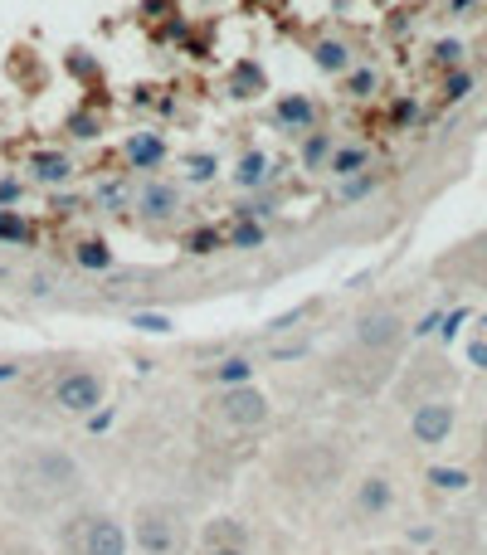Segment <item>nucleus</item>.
I'll use <instances>...</instances> for the list:
<instances>
[{
	"mask_svg": "<svg viewBox=\"0 0 487 555\" xmlns=\"http://www.w3.org/2000/svg\"><path fill=\"white\" fill-rule=\"evenodd\" d=\"M380 88V74H375V68H351V74H347V93H351V98H371V93Z\"/></svg>",
	"mask_w": 487,
	"mask_h": 555,
	"instance_id": "nucleus-23",
	"label": "nucleus"
},
{
	"mask_svg": "<svg viewBox=\"0 0 487 555\" xmlns=\"http://www.w3.org/2000/svg\"><path fill=\"white\" fill-rule=\"evenodd\" d=\"M390 506H395V482L385 473H371V478L356 482V512H361L365 522H380Z\"/></svg>",
	"mask_w": 487,
	"mask_h": 555,
	"instance_id": "nucleus-9",
	"label": "nucleus"
},
{
	"mask_svg": "<svg viewBox=\"0 0 487 555\" xmlns=\"http://www.w3.org/2000/svg\"><path fill=\"white\" fill-rule=\"evenodd\" d=\"M215 414H220V424H224V429H234V433H254V429H264L268 419H273V400H268L264 390H258L254 380H248V385H234V390H220Z\"/></svg>",
	"mask_w": 487,
	"mask_h": 555,
	"instance_id": "nucleus-6",
	"label": "nucleus"
},
{
	"mask_svg": "<svg viewBox=\"0 0 487 555\" xmlns=\"http://www.w3.org/2000/svg\"><path fill=\"white\" fill-rule=\"evenodd\" d=\"M185 180H215V156H190V166H185Z\"/></svg>",
	"mask_w": 487,
	"mask_h": 555,
	"instance_id": "nucleus-29",
	"label": "nucleus"
},
{
	"mask_svg": "<svg viewBox=\"0 0 487 555\" xmlns=\"http://www.w3.org/2000/svg\"><path fill=\"white\" fill-rule=\"evenodd\" d=\"M137 210L147 214V220H171V214L181 210V186H171V180H147L137 196Z\"/></svg>",
	"mask_w": 487,
	"mask_h": 555,
	"instance_id": "nucleus-11",
	"label": "nucleus"
},
{
	"mask_svg": "<svg viewBox=\"0 0 487 555\" xmlns=\"http://www.w3.org/2000/svg\"><path fill=\"white\" fill-rule=\"evenodd\" d=\"M54 550L59 555H132L127 522L108 506H74L54 526Z\"/></svg>",
	"mask_w": 487,
	"mask_h": 555,
	"instance_id": "nucleus-2",
	"label": "nucleus"
},
{
	"mask_svg": "<svg viewBox=\"0 0 487 555\" xmlns=\"http://www.w3.org/2000/svg\"><path fill=\"white\" fill-rule=\"evenodd\" d=\"M215 244H220V234H215V229H195V234L185 239V249H190V253H210Z\"/></svg>",
	"mask_w": 487,
	"mask_h": 555,
	"instance_id": "nucleus-30",
	"label": "nucleus"
},
{
	"mask_svg": "<svg viewBox=\"0 0 487 555\" xmlns=\"http://www.w3.org/2000/svg\"><path fill=\"white\" fill-rule=\"evenodd\" d=\"M103 400H108V380L93 366H68L50 385V405L59 414H74V419H93L103 409Z\"/></svg>",
	"mask_w": 487,
	"mask_h": 555,
	"instance_id": "nucleus-4",
	"label": "nucleus"
},
{
	"mask_svg": "<svg viewBox=\"0 0 487 555\" xmlns=\"http://www.w3.org/2000/svg\"><path fill=\"white\" fill-rule=\"evenodd\" d=\"M405 332L410 327H405V317H400L395 307H371V312L356 317L351 346H356V351H365V356H390V351H400Z\"/></svg>",
	"mask_w": 487,
	"mask_h": 555,
	"instance_id": "nucleus-7",
	"label": "nucleus"
},
{
	"mask_svg": "<svg viewBox=\"0 0 487 555\" xmlns=\"http://www.w3.org/2000/svg\"><path fill=\"white\" fill-rule=\"evenodd\" d=\"M74 263H78V268H88V273H108L113 268V249L103 244V239H78V244H74Z\"/></svg>",
	"mask_w": 487,
	"mask_h": 555,
	"instance_id": "nucleus-19",
	"label": "nucleus"
},
{
	"mask_svg": "<svg viewBox=\"0 0 487 555\" xmlns=\"http://www.w3.org/2000/svg\"><path fill=\"white\" fill-rule=\"evenodd\" d=\"M273 180V161H268V151H258V147H248L239 161H234V186L239 190H264Z\"/></svg>",
	"mask_w": 487,
	"mask_h": 555,
	"instance_id": "nucleus-12",
	"label": "nucleus"
},
{
	"mask_svg": "<svg viewBox=\"0 0 487 555\" xmlns=\"http://www.w3.org/2000/svg\"><path fill=\"white\" fill-rule=\"evenodd\" d=\"M468 360H473V366H482V370H487V341H473V346H468Z\"/></svg>",
	"mask_w": 487,
	"mask_h": 555,
	"instance_id": "nucleus-33",
	"label": "nucleus"
},
{
	"mask_svg": "<svg viewBox=\"0 0 487 555\" xmlns=\"http://www.w3.org/2000/svg\"><path fill=\"white\" fill-rule=\"evenodd\" d=\"M414 113H419V107H414V98H400L390 117H395V123H414Z\"/></svg>",
	"mask_w": 487,
	"mask_h": 555,
	"instance_id": "nucleus-31",
	"label": "nucleus"
},
{
	"mask_svg": "<svg viewBox=\"0 0 487 555\" xmlns=\"http://www.w3.org/2000/svg\"><path fill=\"white\" fill-rule=\"evenodd\" d=\"M0 244H15V249L34 244V229L20 210H0Z\"/></svg>",
	"mask_w": 487,
	"mask_h": 555,
	"instance_id": "nucleus-21",
	"label": "nucleus"
},
{
	"mask_svg": "<svg viewBox=\"0 0 487 555\" xmlns=\"http://www.w3.org/2000/svg\"><path fill=\"white\" fill-rule=\"evenodd\" d=\"M137 555H185L190 546V522L176 502H141L127 522Z\"/></svg>",
	"mask_w": 487,
	"mask_h": 555,
	"instance_id": "nucleus-3",
	"label": "nucleus"
},
{
	"mask_svg": "<svg viewBox=\"0 0 487 555\" xmlns=\"http://www.w3.org/2000/svg\"><path fill=\"white\" fill-rule=\"evenodd\" d=\"M83 492V463L64 443H34L15 458V473H10V502L15 512H50L64 506Z\"/></svg>",
	"mask_w": 487,
	"mask_h": 555,
	"instance_id": "nucleus-1",
	"label": "nucleus"
},
{
	"mask_svg": "<svg viewBox=\"0 0 487 555\" xmlns=\"http://www.w3.org/2000/svg\"><path fill=\"white\" fill-rule=\"evenodd\" d=\"M375 186H380V176H375V171H361V176L341 180V200H365Z\"/></svg>",
	"mask_w": 487,
	"mask_h": 555,
	"instance_id": "nucleus-26",
	"label": "nucleus"
},
{
	"mask_svg": "<svg viewBox=\"0 0 487 555\" xmlns=\"http://www.w3.org/2000/svg\"><path fill=\"white\" fill-rule=\"evenodd\" d=\"M200 555H248V546H200Z\"/></svg>",
	"mask_w": 487,
	"mask_h": 555,
	"instance_id": "nucleus-32",
	"label": "nucleus"
},
{
	"mask_svg": "<svg viewBox=\"0 0 487 555\" xmlns=\"http://www.w3.org/2000/svg\"><path fill=\"white\" fill-rule=\"evenodd\" d=\"M371 555H414V550H371Z\"/></svg>",
	"mask_w": 487,
	"mask_h": 555,
	"instance_id": "nucleus-35",
	"label": "nucleus"
},
{
	"mask_svg": "<svg viewBox=\"0 0 487 555\" xmlns=\"http://www.w3.org/2000/svg\"><path fill=\"white\" fill-rule=\"evenodd\" d=\"M454 424H458V409H454V400H444V395H429V400H419L410 409V439L419 443V449L448 443Z\"/></svg>",
	"mask_w": 487,
	"mask_h": 555,
	"instance_id": "nucleus-8",
	"label": "nucleus"
},
{
	"mask_svg": "<svg viewBox=\"0 0 487 555\" xmlns=\"http://www.w3.org/2000/svg\"><path fill=\"white\" fill-rule=\"evenodd\" d=\"M478 249H482V253H487V229H482V239H478Z\"/></svg>",
	"mask_w": 487,
	"mask_h": 555,
	"instance_id": "nucleus-36",
	"label": "nucleus"
},
{
	"mask_svg": "<svg viewBox=\"0 0 487 555\" xmlns=\"http://www.w3.org/2000/svg\"><path fill=\"white\" fill-rule=\"evenodd\" d=\"M337 151V141H331V132H322V127H312L302 137V166L307 171H317V166H327V156Z\"/></svg>",
	"mask_w": 487,
	"mask_h": 555,
	"instance_id": "nucleus-20",
	"label": "nucleus"
},
{
	"mask_svg": "<svg viewBox=\"0 0 487 555\" xmlns=\"http://www.w3.org/2000/svg\"><path fill=\"white\" fill-rule=\"evenodd\" d=\"M273 117H278L283 127H293V132H312L317 127V103L307 98V93H288V98H278Z\"/></svg>",
	"mask_w": 487,
	"mask_h": 555,
	"instance_id": "nucleus-13",
	"label": "nucleus"
},
{
	"mask_svg": "<svg viewBox=\"0 0 487 555\" xmlns=\"http://www.w3.org/2000/svg\"><path fill=\"white\" fill-rule=\"evenodd\" d=\"M200 546H248V526L239 516H210Z\"/></svg>",
	"mask_w": 487,
	"mask_h": 555,
	"instance_id": "nucleus-17",
	"label": "nucleus"
},
{
	"mask_svg": "<svg viewBox=\"0 0 487 555\" xmlns=\"http://www.w3.org/2000/svg\"><path fill=\"white\" fill-rule=\"evenodd\" d=\"M327 171L337 180H351V176L371 171V147H361V141H341V147L327 156Z\"/></svg>",
	"mask_w": 487,
	"mask_h": 555,
	"instance_id": "nucleus-14",
	"label": "nucleus"
},
{
	"mask_svg": "<svg viewBox=\"0 0 487 555\" xmlns=\"http://www.w3.org/2000/svg\"><path fill=\"white\" fill-rule=\"evenodd\" d=\"M482 439H487V419H482Z\"/></svg>",
	"mask_w": 487,
	"mask_h": 555,
	"instance_id": "nucleus-37",
	"label": "nucleus"
},
{
	"mask_svg": "<svg viewBox=\"0 0 487 555\" xmlns=\"http://www.w3.org/2000/svg\"><path fill=\"white\" fill-rule=\"evenodd\" d=\"M341 453L327 449V443H298L288 458H283V478L288 487H302V492H327L331 482L341 478Z\"/></svg>",
	"mask_w": 487,
	"mask_h": 555,
	"instance_id": "nucleus-5",
	"label": "nucleus"
},
{
	"mask_svg": "<svg viewBox=\"0 0 487 555\" xmlns=\"http://www.w3.org/2000/svg\"><path fill=\"white\" fill-rule=\"evenodd\" d=\"M468 482L473 478L463 468H429V487H438V492H463Z\"/></svg>",
	"mask_w": 487,
	"mask_h": 555,
	"instance_id": "nucleus-24",
	"label": "nucleus"
},
{
	"mask_svg": "<svg viewBox=\"0 0 487 555\" xmlns=\"http://www.w3.org/2000/svg\"><path fill=\"white\" fill-rule=\"evenodd\" d=\"M434 64L463 68V44H458V40H438V44H434Z\"/></svg>",
	"mask_w": 487,
	"mask_h": 555,
	"instance_id": "nucleus-28",
	"label": "nucleus"
},
{
	"mask_svg": "<svg viewBox=\"0 0 487 555\" xmlns=\"http://www.w3.org/2000/svg\"><path fill=\"white\" fill-rule=\"evenodd\" d=\"M122 161L132 166V171H161L166 137H161V132H132V137L122 141Z\"/></svg>",
	"mask_w": 487,
	"mask_h": 555,
	"instance_id": "nucleus-10",
	"label": "nucleus"
},
{
	"mask_svg": "<svg viewBox=\"0 0 487 555\" xmlns=\"http://www.w3.org/2000/svg\"><path fill=\"white\" fill-rule=\"evenodd\" d=\"M210 380H215L220 390H234V385H248V380H254V360H248V356H224L220 366H210Z\"/></svg>",
	"mask_w": 487,
	"mask_h": 555,
	"instance_id": "nucleus-18",
	"label": "nucleus"
},
{
	"mask_svg": "<svg viewBox=\"0 0 487 555\" xmlns=\"http://www.w3.org/2000/svg\"><path fill=\"white\" fill-rule=\"evenodd\" d=\"M20 376V366H15V360H5V366H0V380H15Z\"/></svg>",
	"mask_w": 487,
	"mask_h": 555,
	"instance_id": "nucleus-34",
	"label": "nucleus"
},
{
	"mask_svg": "<svg viewBox=\"0 0 487 555\" xmlns=\"http://www.w3.org/2000/svg\"><path fill=\"white\" fill-rule=\"evenodd\" d=\"M132 327L137 332H151V336H166V332H171V317H166V312H137Z\"/></svg>",
	"mask_w": 487,
	"mask_h": 555,
	"instance_id": "nucleus-27",
	"label": "nucleus"
},
{
	"mask_svg": "<svg viewBox=\"0 0 487 555\" xmlns=\"http://www.w3.org/2000/svg\"><path fill=\"white\" fill-rule=\"evenodd\" d=\"M268 239V224H258V220H239V229L230 234V249H258Z\"/></svg>",
	"mask_w": 487,
	"mask_h": 555,
	"instance_id": "nucleus-22",
	"label": "nucleus"
},
{
	"mask_svg": "<svg viewBox=\"0 0 487 555\" xmlns=\"http://www.w3.org/2000/svg\"><path fill=\"white\" fill-rule=\"evenodd\" d=\"M30 171L40 186H68L74 180V156H64V151H40L30 161Z\"/></svg>",
	"mask_w": 487,
	"mask_h": 555,
	"instance_id": "nucleus-16",
	"label": "nucleus"
},
{
	"mask_svg": "<svg viewBox=\"0 0 487 555\" xmlns=\"http://www.w3.org/2000/svg\"><path fill=\"white\" fill-rule=\"evenodd\" d=\"M312 64L322 68V74H351L356 54H351V44H347V40L327 34V40H317V44H312Z\"/></svg>",
	"mask_w": 487,
	"mask_h": 555,
	"instance_id": "nucleus-15",
	"label": "nucleus"
},
{
	"mask_svg": "<svg viewBox=\"0 0 487 555\" xmlns=\"http://www.w3.org/2000/svg\"><path fill=\"white\" fill-rule=\"evenodd\" d=\"M473 93V74L468 68H448V78H444V98L448 103H463Z\"/></svg>",
	"mask_w": 487,
	"mask_h": 555,
	"instance_id": "nucleus-25",
	"label": "nucleus"
}]
</instances>
